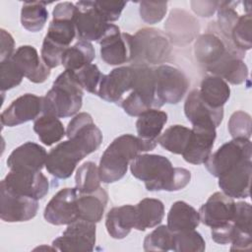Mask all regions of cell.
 Here are the masks:
<instances>
[{
  "label": "cell",
  "instance_id": "30",
  "mask_svg": "<svg viewBox=\"0 0 252 252\" xmlns=\"http://www.w3.org/2000/svg\"><path fill=\"white\" fill-rule=\"evenodd\" d=\"M200 221L199 212L183 201L173 203L167 215V226L173 232L193 230Z\"/></svg>",
  "mask_w": 252,
  "mask_h": 252
},
{
  "label": "cell",
  "instance_id": "22",
  "mask_svg": "<svg viewBox=\"0 0 252 252\" xmlns=\"http://www.w3.org/2000/svg\"><path fill=\"white\" fill-rule=\"evenodd\" d=\"M134 81L133 66L118 67L103 75L97 95L108 102L119 101L125 93L131 91Z\"/></svg>",
  "mask_w": 252,
  "mask_h": 252
},
{
  "label": "cell",
  "instance_id": "5",
  "mask_svg": "<svg viewBox=\"0 0 252 252\" xmlns=\"http://www.w3.org/2000/svg\"><path fill=\"white\" fill-rule=\"evenodd\" d=\"M134 54L132 62L134 65L157 64L164 61L170 54L168 38L159 30L142 29L135 35Z\"/></svg>",
  "mask_w": 252,
  "mask_h": 252
},
{
  "label": "cell",
  "instance_id": "26",
  "mask_svg": "<svg viewBox=\"0 0 252 252\" xmlns=\"http://www.w3.org/2000/svg\"><path fill=\"white\" fill-rule=\"evenodd\" d=\"M244 55L245 52L242 51H229L207 71L223 79L226 83L242 84L248 78V68L242 60Z\"/></svg>",
  "mask_w": 252,
  "mask_h": 252
},
{
  "label": "cell",
  "instance_id": "15",
  "mask_svg": "<svg viewBox=\"0 0 252 252\" xmlns=\"http://www.w3.org/2000/svg\"><path fill=\"white\" fill-rule=\"evenodd\" d=\"M75 26L80 39L98 41L104 34L108 23L98 12L94 1H78Z\"/></svg>",
  "mask_w": 252,
  "mask_h": 252
},
{
  "label": "cell",
  "instance_id": "4",
  "mask_svg": "<svg viewBox=\"0 0 252 252\" xmlns=\"http://www.w3.org/2000/svg\"><path fill=\"white\" fill-rule=\"evenodd\" d=\"M134 81L131 93L121 100V107L131 116H139L151 108L160 105L156 94L155 68L145 65H133Z\"/></svg>",
  "mask_w": 252,
  "mask_h": 252
},
{
  "label": "cell",
  "instance_id": "35",
  "mask_svg": "<svg viewBox=\"0 0 252 252\" xmlns=\"http://www.w3.org/2000/svg\"><path fill=\"white\" fill-rule=\"evenodd\" d=\"M33 130L39 140L46 146L59 142L66 135L64 126L59 118L44 113L34 120Z\"/></svg>",
  "mask_w": 252,
  "mask_h": 252
},
{
  "label": "cell",
  "instance_id": "19",
  "mask_svg": "<svg viewBox=\"0 0 252 252\" xmlns=\"http://www.w3.org/2000/svg\"><path fill=\"white\" fill-rule=\"evenodd\" d=\"M251 173V159L242 160L219 177V186L230 198H247L250 195Z\"/></svg>",
  "mask_w": 252,
  "mask_h": 252
},
{
  "label": "cell",
  "instance_id": "17",
  "mask_svg": "<svg viewBox=\"0 0 252 252\" xmlns=\"http://www.w3.org/2000/svg\"><path fill=\"white\" fill-rule=\"evenodd\" d=\"M235 202L222 192H216L199 210L200 220L211 228L219 227L232 221Z\"/></svg>",
  "mask_w": 252,
  "mask_h": 252
},
{
  "label": "cell",
  "instance_id": "45",
  "mask_svg": "<svg viewBox=\"0 0 252 252\" xmlns=\"http://www.w3.org/2000/svg\"><path fill=\"white\" fill-rule=\"evenodd\" d=\"M228 131L232 138L250 139L251 116L244 111L234 112L228 121Z\"/></svg>",
  "mask_w": 252,
  "mask_h": 252
},
{
  "label": "cell",
  "instance_id": "46",
  "mask_svg": "<svg viewBox=\"0 0 252 252\" xmlns=\"http://www.w3.org/2000/svg\"><path fill=\"white\" fill-rule=\"evenodd\" d=\"M167 10L166 2H140V15L143 21L148 24H157L160 22Z\"/></svg>",
  "mask_w": 252,
  "mask_h": 252
},
{
  "label": "cell",
  "instance_id": "33",
  "mask_svg": "<svg viewBox=\"0 0 252 252\" xmlns=\"http://www.w3.org/2000/svg\"><path fill=\"white\" fill-rule=\"evenodd\" d=\"M136 225L138 230H146L159 224L164 217L163 203L158 199L145 198L136 206Z\"/></svg>",
  "mask_w": 252,
  "mask_h": 252
},
{
  "label": "cell",
  "instance_id": "20",
  "mask_svg": "<svg viewBox=\"0 0 252 252\" xmlns=\"http://www.w3.org/2000/svg\"><path fill=\"white\" fill-rule=\"evenodd\" d=\"M66 136L80 143L89 155L96 151L102 142L101 131L87 112H81L72 118L67 126Z\"/></svg>",
  "mask_w": 252,
  "mask_h": 252
},
{
  "label": "cell",
  "instance_id": "48",
  "mask_svg": "<svg viewBox=\"0 0 252 252\" xmlns=\"http://www.w3.org/2000/svg\"><path fill=\"white\" fill-rule=\"evenodd\" d=\"M95 6L103 17V19L109 23L117 21L126 6V2L124 1H94Z\"/></svg>",
  "mask_w": 252,
  "mask_h": 252
},
{
  "label": "cell",
  "instance_id": "41",
  "mask_svg": "<svg viewBox=\"0 0 252 252\" xmlns=\"http://www.w3.org/2000/svg\"><path fill=\"white\" fill-rule=\"evenodd\" d=\"M206 248L202 235L193 230L174 232L172 251L175 252H203Z\"/></svg>",
  "mask_w": 252,
  "mask_h": 252
},
{
  "label": "cell",
  "instance_id": "8",
  "mask_svg": "<svg viewBox=\"0 0 252 252\" xmlns=\"http://www.w3.org/2000/svg\"><path fill=\"white\" fill-rule=\"evenodd\" d=\"M88 153L75 140L68 139L59 143L47 155L45 167L53 176L66 179L72 175L77 164Z\"/></svg>",
  "mask_w": 252,
  "mask_h": 252
},
{
  "label": "cell",
  "instance_id": "32",
  "mask_svg": "<svg viewBox=\"0 0 252 252\" xmlns=\"http://www.w3.org/2000/svg\"><path fill=\"white\" fill-rule=\"evenodd\" d=\"M203 100L214 108H220L230 96V88L221 78L214 75L206 76L199 90Z\"/></svg>",
  "mask_w": 252,
  "mask_h": 252
},
{
  "label": "cell",
  "instance_id": "7",
  "mask_svg": "<svg viewBox=\"0 0 252 252\" xmlns=\"http://www.w3.org/2000/svg\"><path fill=\"white\" fill-rule=\"evenodd\" d=\"M156 94L160 107L164 103L176 104L186 94L189 81L185 74L170 65H159L155 68Z\"/></svg>",
  "mask_w": 252,
  "mask_h": 252
},
{
  "label": "cell",
  "instance_id": "37",
  "mask_svg": "<svg viewBox=\"0 0 252 252\" xmlns=\"http://www.w3.org/2000/svg\"><path fill=\"white\" fill-rule=\"evenodd\" d=\"M191 136V129L183 125H172L168 127L159 137L158 143L175 155H182Z\"/></svg>",
  "mask_w": 252,
  "mask_h": 252
},
{
  "label": "cell",
  "instance_id": "23",
  "mask_svg": "<svg viewBox=\"0 0 252 252\" xmlns=\"http://www.w3.org/2000/svg\"><path fill=\"white\" fill-rule=\"evenodd\" d=\"M184 113L193 126H213L217 128L223 118V107L214 108L206 103L199 90H193L184 104Z\"/></svg>",
  "mask_w": 252,
  "mask_h": 252
},
{
  "label": "cell",
  "instance_id": "14",
  "mask_svg": "<svg viewBox=\"0 0 252 252\" xmlns=\"http://www.w3.org/2000/svg\"><path fill=\"white\" fill-rule=\"evenodd\" d=\"M76 13L75 4L71 2L58 3L53 9V19L49 24L45 37L56 44L69 47L77 34L75 26Z\"/></svg>",
  "mask_w": 252,
  "mask_h": 252
},
{
  "label": "cell",
  "instance_id": "2",
  "mask_svg": "<svg viewBox=\"0 0 252 252\" xmlns=\"http://www.w3.org/2000/svg\"><path fill=\"white\" fill-rule=\"evenodd\" d=\"M158 143L147 142L131 134L115 138L101 156L98 171L103 183L120 180L126 173L129 162L140 153L152 151Z\"/></svg>",
  "mask_w": 252,
  "mask_h": 252
},
{
  "label": "cell",
  "instance_id": "9",
  "mask_svg": "<svg viewBox=\"0 0 252 252\" xmlns=\"http://www.w3.org/2000/svg\"><path fill=\"white\" fill-rule=\"evenodd\" d=\"M97 42L100 45L101 59L108 65L132 62L134 54L133 35L121 32L117 26L108 24L104 34Z\"/></svg>",
  "mask_w": 252,
  "mask_h": 252
},
{
  "label": "cell",
  "instance_id": "25",
  "mask_svg": "<svg viewBox=\"0 0 252 252\" xmlns=\"http://www.w3.org/2000/svg\"><path fill=\"white\" fill-rule=\"evenodd\" d=\"M47 153L43 147L33 142H27L16 148L7 159L10 170L40 171L45 165Z\"/></svg>",
  "mask_w": 252,
  "mask_h": 252
},
{
  "label": "cell",
  "instance_id": "1",
  "mask_svg": "<svg viewBox=\"0 0 252 252\" xmlns=\"http://www.w3.org/2000/svg\"><path fill=\"white\" fill-rule=\"evenodd\" d=\"M130 170L149 191H178L186 187L191 179L188 169L173 167L171 161L160 155H138L131 161Z\"/></svg>",
  "mask_w": 252,
  "mask_h": 252
},
{
  "label": "cell",
  "instance_id": "39",
  "mask_svg": "<svg viewBox=\"0 0 252 252\" xmlns=\"http://www.w3.org/2000/svg\"><path fill=\"white\" fill-rule=\"evenodd\" d=\"M237 5L238 2L230 1H221L219 2L218 5V30L222 34V36L230 42L231 31L238 18L240 17L237 10L235 9Z\"/></svg>",
  "mask_w": 252,
  "mask_h": 252
},
{
  "label": "cell",
  "instance_id": "13",
  "mask_svg": "<svg viewBox=\"0 0 252 252\" xmlns=\"http://www.w3.org/2000/svg\"><path fill=\"white\" fill-rule=\"evenodd\" d=\"M79 192L75 188H63L47 203L43 216L47 222L54 225L70 224L79 220Z\"/></svg>",
  "mask_w": 252,
  "mask_h": 252
},
{
  "label": "cell",
  "instance_id": "47",
  "mask_svg": "<svg viewBox=\"0 0 252 252\" xmlns=\"http://www.w3.org/2000/svg\"><path fill=\"white\" fill-rule=\"evenodd\" d=\"M67 47L56 44L47 37H44L41 47V59L48 68H55L62 62V56Z\"/></svg>",
  "mask_w": 252,
  "mask_h": 252
},
{
  "label": "cell",
  "instance_id": "18",
  "mask_svg": "<svg viewBox=\"0 0 252 252\" xmlns=\"http://www.w3.org/2000/svg\"><path fill=\"white\" fill-rule=\"evenodd\" d=\"M42 112V97L26 94L16 98L2 113L1 124L13 127L35 120Z\"/></svg>",
  "mask_w": 252,
  "mask_h": 252
},
{
  "label": "cell",
  "instance_id": "29",
  "mask_svg": "<svg viewBox=\"0 0 252 252\" xmlns=\"http://www.w3.org/2000/svg\"><path fill=\"white\" fill-rule=\"evenodd\" d=\"M107 200V193L101 187L92 193H79L77 199L79 220H84L94 223L98 222L103 216Z\"/></svg>",
  "mask_w": 252,
  "mask_h": 252
},
{
  "label": "cell",
  "instance_id": "24",
  "mask_svg": "<svg viewBox=\"0 0 252 252\" xmlns=\"http://www.w3.org/2000/svg\"><path fill=\"white\" fill-rule=\"evenodd\" d=\"M11 59L24 77L32 83H43L50 76V68L44 64L37 50L32 45L20 46Z\"/></svg>",
  "mask_w": 252,
  "mask_h": 252
},
{
  "label": "cell",
  "instance_id": "38",
  "mask_svg": "<svg viewBox=\"0 0 252 252\" xmlns=\"http://www.w3.org/2000/svg\"><path fill=\"white\" fill-rule=\"evenodd\" d=\"M100 176L98 166L93 161L84 162L76 172V189L81 194L96 191L100 187Z\"/></svg>",
  "mask_w": 252,
  "mask_h": 252
},
{
  "label": "cell",
  "instance_id": "10",
  "mask_svg": "<svg viewBox=\"0 0 252 252\" xmlns=\"http://www.w3.org/2000/svg\"><path fill=\"white\" fill-rule=\"evenodd\" d=\"M209 28H212V31L208 30L206 33L201 34L194 44L196 59L206 70L220 60L227 52L241 51L222 36L215 23H211Z\"/></svg>",
  "mask_w": 252,
  "mask_h": 252
},
{
  "label": "cell",
  "instance_id": "6",
  "mask_svg": "<svg viewBox=\"0 0 252 252\" xmlns=\"http://www.w3.org/2000/svg\"><path fill=\"white\" fill-rule=\"evenodd\" d=\"M252 145L250 139L234 138L220 146L211 154L205 162L207 170L214 176L220 177L242 160L251 159Z\"/></svg>",
  "mask_w": 252,
  "mask_h": 252
},
{
  "label": "cell",
  "instance_id": "40",
  "mask_svg": "<svg viewBox=\"0 0 252 252\" xmlns=\"http://www.w3.org/2000/svg\"><path fill=\"white\" fill-rule=\"evenodd\" d=\"M174 232L167 225H159L150 232L144 239L145 251H162L172 250Z\"/></svg>",
  "mask_w": 252,
  "mask_h": 252
},
{
  "label": "cell",
  "instance_id": "27",
  "mask_svg": "<svg viewBox=\"0 0 252 252\" xmlns=\"http://www.w3.org/2000/svg\"><path fill=\"white\" fill-rule=\"evenodd\" d=\"M234 237L231 242V251H250L251 239V206L246 202L235 203V212L232 220Z\"/></svg>",
  "mask_w": 252,
  "mask_h": 252
},
{
  "label": "cell",
  "instance_id": "43",
  "mask_svg": "<svg viewBox=\"0 0 252 252\" xmlns=\"http://www.w3.org/2000/svg\"><path fill=\"white\" fill-rule=\"evenodd\" d=\"M74 73L83 90L93 94H97L103 74L95 64H88L83 68L74 71Z\"/></svg>",
  "mask_w": 252,
  "mask_h": 252
},
{
  "label": "cell",
  "instance_id": "31",
  "mask_svg": "<svg viewBox=\"0 0 252 252\" xmlns=\"http://www.w3.org/2000/svg\"><path fill=\"white\" fill-rule=\"evenodd\" d=\"M166 121L167 114L158 108H151L143 112L136 121L138 137L147 142L158 143V138Z\"/></svg>",
  "mask_w": 252,
  "mask_h": 252
},
{
  "label": "cell",
  "instance_id": "12",
  "mask_svg": "<svg viewBox=\"0 0 252 252\" xmlns=\"http://www.w3.org/2000/svg\"><path fill=\"white\" fill-rule=\"evenodd\" d=\"M0 185L15 194L35 200L42 199L49 189L48 179L40 171L10 170Z\"/></svg>",
  "mask_w": 252,
  "mask_h": 252
},
{
  "label": "cell",
  "instance_id": "36",
  "mask_svg": "<svg viewBox=\"0 0 252 252\" xmlns=\"http://www.w3.org/2000/svg\"><path fill=\"white\" fill-rule=\"evenodd\" d=\"M47 19L48 11L45 2H24L21 10V23L27 31L32 32L41 31Z\"/></svg>",
  "mask_w": 252,
  "mask_h": 252
},
{
  "label": "cell",
  "instance_id": "49",
  "mask_svg": "<svg viewBox=\"0 0 252 252\" xmlns=\"http://www.w3.org/2000/svg\"><path fill=\"white\" fill-rule=\"evenodd\" d=\"M15 41L13 36L5 30H1V51H0V62L10 59L14 54Z\"/></svg>",
  "mask_w": 252,
  "mask_h": 252
},
{
  "label": "cell",
  "instance_id": "44",
  "mask_svg": "<svg viewBox=\"0 0 252 252\" xmlns=\"http://www.w3.org/2000/svg\"><path fill=\"white\" fill-rule=\"evenodd\" d=\"M24 75L10 58L0 62V88L2 92L11 90L22 83Z\"/></svg>",
  "mask_w": 252,
  "mask_h": 252
},
{
  "label": "cell",
  "instance_id": "42",
  "mask_svg": "<svg viewBox=\"0 0 252 252\" xmlns=\"http://www.w3.org/2000/svg\"><path fill=\"white\" fill-rule=\"evenodd\" d=\"M251 30V13L240 16L230 33V40L237 49L245 52L252 47Z\"/></svg>",
  "mask_w": 252,
  "mask_h": 252
},
{
  "label": "cell",
  "instance_id": "34",
  "mask_svg": "<svg viewBox=\"0 0 252 252\" xmlns=\"http://www.w3.org/2000/svg\"><path fill=\"white\" fill-rule=\"evenodd\" d=\"M95 57V51L90 41L79 39L73 46L65 49L61 64L65 70L77 71L84 66L91 64Z\"/></svg>",
  "mask_w": 252,
  "mask_h": 252
},
{
  "label": "cell",
  "instance_id": "28",
  "mask_svg": "<svg viewBox=\"0 0 252 252\" xmlns=\"http://www.w3.org/2000/svg\"><path fill=\"white\" fill-rule=\"evenodd\" d=\"M136 225V209L133 205L112 208L106 216L105 226L114 239L125 238Z\"/></svg>",
  "mask_w": 252,
  "mask_h": 252
},
{
  "label": "cell",
  "instance_id": "21",
  "mask_svg": "<svg viewBox=\"0 0 252 252\" xmlns=\"http://www.w3.org/2000/svg\"><path fill=\"white\" fill-rule=\"evenodd\" d=\"M216 137V128L213 126H193L190 140L182 154L184 160L192 164L205 163L212 154Z\"/></svg>",
  "mask_w": 252,
  "mask_h": 252
},
{
  "label": "cell",
  "instance_id": "16",
  "mask_svg": "<svg viewBox=\"0 0 252 252\" xmlns=\"http://www.w3.org/2000/svg\"><path fill=\"white\" fill-rule=\"evenodd\" d=\"M38 210L37 200L15 194L0 185V218L6 222L27 221Z\"/></svg>",
  "mask_w": 252,
  "mask_h": 252
},
{
  "label": "cell",
  "instance_id": "3",
  "mask_svg": "<svg viewBox=\"0 0 252 252\" xmlns=\"http://www.w3.org/2000/svg\"><path fill=\"white\" fill-rule=\"evenodd\" d=\"M83 88L74 71L65 70L42 97V113L65 118L75 115L83 104Z\"/></svg>",
  "mask_w": 252,
  "mask_h": 252
},
{
  "label": "cell",
  "instance_id": "11",
  "mask_svg": "<svg viewBox=\"0 0 252 252\" xmlns=\"http://www.w3.org/2000/svg\"><path fill=\"white\" fill-rule=\"evenodd\" d=\"M95 223L78 220L68 224L63 234L53 240V248L62 252L93 251L95 244Z\"/></svg>",
  "mask_w": 252,
  "mask_h": 252
}]
</instances>
